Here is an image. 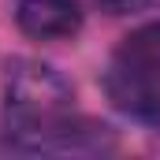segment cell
<instances>
[{
	"mask_svg": "<svg viewBox=\"0 0 160 160\" xmlns=\"http://www.w3.org/2000/svg\"><path fill=\"white\" fill-rule=\"evenodd\" d=\"M75 89L56 67L19 56L8 63L4 75V127L15 145L30 142L34 134L48 130L52 123L71 116Z\"/></svg>",
	"mask_w": 160,
	"mask_h": 160,
	"instance_id": "obj_1",
	"label": "cell"
},
{
	"mask_svg": "<svg viewBox=\"0 0 160 160\" xmlns=\"http://www.w3.org/2000/svg\"><path fill=\"white\" fill-rule=\"evenodd\" d=\"M101 86L123 116L160 127V22L119 41L108 71L101 75Z\"/></svg>",
	"mask_w": 160,
	"mask_h": 160,
	"instance_id": "obj_2",
	"label": "cell"
},
{
	"mask_svg": "<svg viewBox=\"0 0 160 160\" xmlns=\"http://www.w3.org/2000/svg\"><path fill=\"white\" fill-rule=\"evenodd\" d=\"M15 22L26 38L63 41V38L78 34L82 8H78V0H19L15 4Z\"/></svg>",
	"mask_w": 160,
	"mask_h": 160,
	"instance_id": "obj_3",
	"label": "cell"
},
{
	"mask_svg": "<svg viewBox=\"0 0 160 160\" xmlns=\"http://www.w3.org/2000/svg\"><path fill=\"white\" fill-rule=\"evenodd\" d=\"M108 15H134V11H145L153 0H97Z\"/></svg>",
	"mask_w": 160,
	"mask_h": 160,
	"instance_id": "obj_4",
	"label": "cell"
}]
</instances>
